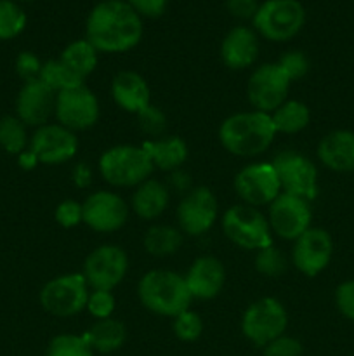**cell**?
Returning a JSON list of instances; mask_svg holds the SVG:
<instances>
[{"label": "cell", "instance_id": "1", "mask_svg": "<svg viewBox=\"0 0 354 356\" xmlns=\"http://www.w3.org/2000/svg\"><path fill=\"white\" fill-rule=\"evenodd\" d=\"M85 38L97 52H127L141 42L142 19L125 0H104L89 13Z\"/></svg>", "mask_w": 354, "mask_h": 356}, {"label": "cell", "instance_id": "2", "mask_svg": "<svg viewBox=\"0 0 354 356\" xmlns=\"http://www.w3.org/2000/svg\"><path fill=\"white\" fill-rule=\"evenodd\" d=\"M273 120L262 111H239L226 118L219 127L222 148L235 156L252 159L266 153L274 141Z\"/></svg>", "mask_w": 354, "mask_h": 356}, {"label": "cell", "instance_id": "3", "mask_svg": "<svg viewBox=\"0 0 354 356\" xmlns=\"http://www.w3.org/2000/svg\"><path fill=\"white\" fill-rule=\"evenodd\" d=\"M137 296L148 312L176 318L189 309L191 294L183 275L170 270H151L139 280Z\"/></svg>", "mask_w": 354, "mask_h": 356}, {"label": "cell", "instance_id": "4", "mask_svg": "<svg viewBox=\"0 0 354 356\" xmlns=\"http://www.w3.org/2000/svg\"><path fill=\"white\" fill-rule=\"evenodd\" d=\"M153 163L142 146L118 145L106 149L99 159V174L117 188H135L153 172Z\"/></svg>", "mask_w": 354, "mask_h": 356}, {"label": "cell", "instance_id": "5", "mask_svg": "<svg viewBox=\"0 0 354 356\" xmlns=\"http://www.w3.org/2000/svg\"><path fill=\"white\" fill-rule=\"evenodd\" d=\"M222 232L226 238L246 250H260L273 245V232L266 216L255 207L233 205L222 216Z\"/></svg>", "mask_w": 354, "mask_h": 356}, {"label": "cell", "instance_id": "6", "mask_svg": "<svg viewBox=\"0 0 354 356\" xmlns=\"http://www.w3.org/2000/svg\"><path fill=\"white\" fill-rule=\"evenodd\" d=\"M260 37L271 42H287L302 30L305 9L298 0H266L252 19Z\"/></svg>", "mask_w": 354, "mask_h": 356}, {"label": "cell", "instance_id": "7", "mask_svg": "<svg viewBox=\"0 0 354 356\" xmlns=\"http://www.w3.org/2000/svg\"><path fill=\"white\" fill-rule=\"evenodd\" d=\"M89 289L82 273L59 275L42 287L38 299L47 313L58 318H69L85 309Z\"/></svg>", "mask_w": 354, "mask_h": 356}, {"label": "cell", "instance_id": "8", "mask_svg": "<svg viewBox=\"0 0 354 356\" xmlns=\"http://www.w3.org/2000/svg\"><path fill=\"white\" fill-rule=\"evenodd\" d=\"M287 327V309L274 298L257 299L243 313L242 332L255 346H267L271 341L283 336Z\"/></svg>", "mask_w": 354, "mask_h": 356}, {"label": "cell", "instance_id": "9", "mask_svg": "<svg viewBox=\"0 0 354 356\" xmlns=\"http://www.w3.org/2000/svg\"><path fill=\"white\" fill-rule=\"evenodd\" d=\"M292 80L278 63H266L255 68L246 82V97L255 111L273 113L288 99Z\"/></svg>", "mask_w": 354, "mask_h": 356}, {"label": "cell", "instance_id": "10", "mask_svg": "<svg viewBox=\"0 0 354 356\" xmlns=\"http://www.w3.org/2000/svg\"><path fill=\"white\" fill-rule=\"evenodd\" d=\"M271 163L280 179L281 193L295 195L307 202L318 197V170L307 156L294 149H285Z\"/></svg>", "mask_w": 354, "mask_h": 356}, {"label": "cell", "instance_id": "11", "mask_svg": "<svg viewBox=\"0 0 354 356\" xmlns=\"http://www.w3.org/2000/svg\"><path fill=\"white\" fill-rule=\"evenodd\" d=\"M128 270V257L118 245H101L94 249L83 263L82 275L92 291H113L124 282Z\"/></svg>", "mask_w": 354, "mask_h": 356}, {"label": "cell", "instance_id": "12", "mask_svg": "<svg viewBox=\"0 0 354 356\" xmlns=\"http://www.w3.org/2000/svg\"><path fill=\"white\" fill-rule=\"evenodd\" d=\"M235 191L250 207H269L281 195V184L271 162H255L243 167L235 177Z\"/></svg>", "mask_w": 354, "mask_h": 356}, {"label": "cell", "instance_id": "13", "mask_svg": "<svg viewBox=\"0 0 354 356\" xmlns=\"http://www.w3.org/2000/svg\"><path fill=\"white\" fill-rule=\"evenodd\" d=\"M99 101L87 86L62 90L56 96L54 117L71 132L87 131L99 120Z\"/></svg>", "mask_w": 354, "mask_h": 356}, {"label": "cell", "instance_id": "14", "mask_svg": "<svg viewBox=\"0 0 354 356\" xmlns=\"http://www.w3.org/2000/svg\"><path fill=\"white\" fill-rule=\"evenodd\" d=\"M311 202L288 193H281L269 205V214H267L273 235L292 242H295L302 233L311 228Z\"/></svg>", "mask_w": 354, "mask_h": 356}, {"label": "cell", "instance_id": "15", "mask_svg": "<svg viewBox=\"0 0 354 356\" xmlns=\"http://www.w3.org/2000/svg\"><path fill=\"white\" fill-rule=\"evenodd\" d=\"M217 216V197L205 186L187 191L177 207V222L180 232L191 236L205 235L215 225Z\"/></svg>", "mask_w": 354, "mask_h": 356}, {"label": "cell", "instance_id": "16", "mask_svg": "<svg viewBox=\"0 0 354 356\" xmlns=\"http://www.w3.org/2000/svg\"><path fill=\"white\" fill-rule=\"evenodd\" d=\"M30 152L44 165H61L69 162L78 152L75 132L59 124H45L35 131L30 139Z\"/></svg>", "mask_w": 354, "mask_h": 356}, {"label": "cell", "instance_id": "17", "mask_svg": "<svg viewBox=\"0 0 354 356\" xmlns=\"http://www.w3.org/2000/svg\"><path fill=\"white\" fill-rule=\"evenodd\" d=\"M83 222L97 233H113L124 228L128 207L120 195L101 190L89 195L82 204Z\"/></svg>", "mask_w": 354, "mask_h": 356}, {"label": "cell", "instance_id": "18", "mask_svg": "<svg viewBox=\"0 0 354 356\" xmlns=\"http://www.w3.org/2000/svg\"><path fill=\"white\" fill-rule=\"evenodd\" d=\"M333 240L323 228H309L294 242L292 263L305 277H316L332 261Z\"/></svg>", "mask_w": 354, "mask_h": 356}, {"label": "cell", "instance_id": "19", "mask_svg": "<svg viewBox=\"0 0 354 356\" xmlns=\"http://www.w3.org/2000/svg\"><path fill=\"white\" fill-rule=\"evenodd\" d=\"M58 94L40 79L24 82L16 99V117L26 127H42L54 115Z\"/></svg>", "mask_w": 354, "mask_h": 356}, {"label": "cell", "instance_id": "20", "mask_svg": "<svg viewBox=\"0 0 354 356\" xmlns=\"http://www.w3.org/2000/svg\"><path fill=\"white\" fill-rule=\"evenodd\" d=\"M184 280L193 299H201V301L214 299L224 287V264L214 256H201L191 264Z\"/></svg>", "mask_w": 354, "mask_h": 356}, {"label": "cell", "instance_id": "21", "mask_svg": "<svg viewBox=\"0 0 354 356\" xmlns=\"http://www.w3.org/2000/svg\"><path fill=\"white\" fill-rule=\"evenodd\" d=\"M222 63L229 70L242 72L259 58V37L252 28L236 26L228 31L221 44Z\"/></svg>", "mask_w": 354, "mask_h": 356}, {"label": "cell", "instance_id": "22", "mask_svg": "<svg viewBox=\"0 0 354 356\" xmlns=\"http://www.w3.org/2000/svg\"><path fill=\"white\" fill-rule=\"evenodd\" d=\"M111 96L118 108L132 115H137L151 104V90L148 82L137 72L125 70L111 80Z\"/></svg>", "mask_w": 354, "mask_h": 356}, {"label": "cell", "instance_id": "23", "mask_svg": "<svg viewBox=\"0 0 354 356\" xmlns=\"http://www.w3.org/2000/svg\"><path fill=\"white\" fill-rule=\"evenodd\" d=\"M318 159L326 169L335 172L354 170V132L332 131L319 141Z\"/></svg>", "mask_w": 354, "mask_h": 356}, {"label": "cell", "instance_id": "24", "mask_svg": "<svg viewBox=\"0 0 354 356\" xmlns=\"http://www.w3.org/2000/svg\"><path fill=\"white\" fill-rule=\"evenodd\" d=\"M142 148L148 153L153 167L163 172L179 170L187 160V145L179 136H163L158 139H148L142 143Z\"/></svg>", "mask_w": 354, "mask_h": 356}, {"label": "cell", "instance_id": "25", "mask_svg": "<svg viewBox=\"0 0 354 356\" xmlns=\"http://www.w3.org/2000/svg\"><path fill=\"white\" fill-rule=\"evenodd\" d=\"M169 200V188L162 181L146 179L144 183L135 186L134 195H132V209L141 219L153 221L165 212Z\"/></svg>", "mask_w": 354, "mask_h": 356}, {"label": "cell", "instance_id": "26", "mask_svg": "<svg viewBox=\"0 0 354 356\" xmlns=\"http://www.w3.org/2000/svg\"><path fill=\"white\" fill-rule=\"evenodd\" d=\"M82 336L85 337V341L94 351L113 353V351L120 350L124 346L127 330H125V325L120 320L111 316V318L96 320L94 325Z\"/></svg>", "mask_w": 354, "mask_h": 356}, {"label": "cell", "instance_id": "27", "mask_svg": "<svg viewBox=\"0 0 354 356\" xmlns=\"http://www.w3.org/2000/svg\"><path fill=\"white\" fill-rule=\"evenodd\" d=\"M274 131L281 134H297L304 131L311 122V111L302 101L287 99L271 113Z\"/></svg>", "mask_w": 354, "mask_h": 356}, {"label": "cell", "instance_id": "28", "mask_svg": "<svg viewBox=\"0 0 354 356\" xmlns=\"http://www.w3.org/2000/svg\"><path fill=\"white\" fill-rule=\"evenodd\" d=\"M142 243H144L146 252L151 254V256H172L183 245V233L174 226L155 225L144 233Z\"/></svg>", "mask_w": 354, "mask_h": 356}, {"label": "cell", "instance_id": "29", "mask_svg": "<svg viewBox=\"0 0 354 356\" xmlns=\"http://www.w3.org/2000/svg\"><path fill=\"white\" fill-rule=\"evenodd\" d=\"M97 54H99V52L94 49V45L90 44L87 38H82V40H73L71 44L66 45V47L62 49L59 59H61L69 70H73L76 75H80L82 79H87V76L96 70Z\"/></svg>", "mask_w": 354, "mask_h": 356}, {"label": "cell", "instance_id": "30", "mask_svg": "<svg viewBox=\"0 0 354 356\" xmlns=\"http://www.w3.org/2000/svg\"><path fill=\"white\" fill-rule=\"evenodd\" d=\"M40 80L47 87H51L56 94L62 90L75 89V87L85 86V79L76 75L73 70H69L61 59H52L44 63L40 72Z\"/></svg>", "mask_w": 354, "mask_h": 356}, {"label": "cell", "instance_id": "31", "mask_svg": "<svg viewBox=\"0 0 354 356\" xmlns=\"http://www.w3.org/2000/svg\"><path fill=\"white\" fill-rule=\"evenodd\" d=\"M0 146L10 155H21L28 146L26 125L17 117L0 118Z\"/></svg>", "mask_w": 354, "mask_h": 356}, {"label": "cell", "instance_id": "32", "mask_svg": "<svg viewBox=\"0 0 354 356\" xmlns=\"http://www.w3.org/2000/svg\"><path fill=\"white\" fill-rule=\"evenodd\" d=\"M26 28V13L12 0H0V40H12Z\"/></svg>", "mask_w": 354, "mask_h": 356}, {"label": "cell", "instance_id": "33", "mask_svg": "<svg viewBox=\"0 0 354 356\" xmlns=\"http://www.w3.org/2000/svg\"><path fill=\"white\" fill-rule=\"evenodd\" d=\"M45 356H94V350L83 336L61 334L49 343Z\"/></svg>", "mask_w": 354, "mask_h": 356}, {"label": "cell", "instance_id": "34", "mask_svg": "<svg viewBox=\"0 0 354 356\" xmlns=\"http://www.w3.org/2000/svg\"><path fill=\"white\" fill-rule=\"evenodd\" d=\"M287 257L281 252L280 249H276L273 245L266 247V249L257 250L255 254V270L260 275L269 278H278L287 271Z\"/></svg>", "mask_w": 354, "mask_h": 356}, {"label": "cell", "instance_id": "35", "mask_svg": "<svg viewBox=\"0 0 354 356\" xmlns=\"http://www.w3.org/2000/svg\"><path fill=\"white\" fill-rule=\"evenodd\" d=\"M174 334L184 343H193L203 334V320L193 309H186L174 318Z\"/></svg>", "mask_w": 354, "mask_h": 356}, {"label": "cell", "instance_id": "36", "mask_svg": "<svg viewBox=\"0 0 354 356\" xmlns=\"http://www.w3.org/2000/svg\"><path fill=\"white\" fill-rule=\"evenodd\" d=\"M135 117H137L139 120V127H141V131L144 132L146 136H149V138L153 139L163 138V132H165L167 129V117L158 106L149 104V106H146L144 110H142L141 113L135 115Z\"/></svg>", "mask_w": 354, "mask_h": 356}, {"label": "cell", "instance_id": "37", "mask_svg": "<svg viewBox=\"0 0 354 356\" xmlns=\"http://www.w3.org/2000/svg\"><path fill=\"white\" fill-rule=\"evenodd\" d=\"M115 296L110 291H90L85 309L96 320L111 318L115 312Z\"/></svg>", "mask_w": 354, "mask_h": 356}, {"label": "cell", "instance_id": "38", "mask_svg": "<svg viewBox=\"0 0 354 356\" xmlns=\"http://www.w3.org/2000/svg\"><path fill=\"white\" fill-rule=\"evenodd\" d=\"M278 65L287 72V75L290 76L292 82L302 79V76L307 75L309 72V59L304 52L301 51H290L285 52L280 58Z\"/></svg>", "mask_w": 354, "mask_h": 356}, {"label": "cell", "instance_id": "39", "mask_svg": "<svg viewBox=\"0 0 354 356\" xmlns=\"http://www.w3.org/2000/svg\"><path fill=\"white\" fill-rule=\"evenodd\" d=\"M54 218L61 228H75L80 222H83L82 204H78L76 200H62L61 204L56 207Z\"/></svg>", "mask_w": 354, "mask_h": 356}, {"label": "cell", "instance_id": "40", "mask_svg": "<svg viewBox=\"0 0 354 356\" xmlns=\"http://www.w3.org/2000/svg\"><path fill=\"white\" fill-rule=\"evenodd\" d=\"M302 353L304 348L301 341L285 334L264 346V356H302Z\"/></svg>", "mask_w": 354, "mask_h": 356}, {"label": "cell", "instance_id": "41", "mask_svg": "<svg viewBox=\"0 0 354 356\" xmlns=\"http://www.w3.org/2000/svg\"><path fill=\"white\" fill-rule=\"evenodd\" d=\"M42 66H44V63L38 59L37 54H33L30 51L19 52V56L16 58V72L24 82L40 79Z\"/></svg>", "mask_w": 354, "mask_h": 356}, {"label": "cell", "instance_id": "42", "mask_svg": "<svg viewBox=\"0 0 354 356\" xmlns=\"http://www.w3.org/2000/svg\"><path fill=\"white\" fill-rule=\"evenodd\" d=\"M337 309L346 316L347 320L354 322V280L342 282L335 291Z\"/></svg>", "mask_w": 354, "mask_h": 356}, {"label": "cell", "instance_id": "43", "mask_svg": "<svg viewBox=\"0 0 354 356\" xmlns=\"http://www.w3.org/2000/svg\"><path fill=\"white\" fill-rule=\"evenodd\" d=\"M139 16L158 17L165 13L169 0H125Z\"/></svg>", "mask_w": 354, "mask_h": 356}, {"label": "cell", "instance_id": "44", "mask_svg": "<svg viewBox=\"0 0 354 356\" xmlns=\"http://www.w3.org/2000/svg\"><path fill=\"white\" fill-rule=\"evenodd\" d=\"M260 3L257 0H226V9L238 19H253Z\"/></svg>", "mask_w": 354, "mask_h": 356}, {"label": "cell", "instance_id": "45", "mask_svg": "<svg viewBox=\"0 0 354 356\" xmlns=\"http://www.w3.org/2000/svg\"><path fill=\"white\" fill-rule=\"evenodd\" d=\"M71 179H73V184H75L76 188H80V190L89 188L90 183H92V169H90L89 163L87 162L76 163L75 169H73L71 172Z\"/></svg>", "mask_w": 354, "mask_h": 356}, {"label": "cell", "instance_id": "46", "mask_svg": "<svg viewBox=\"0 0 354 356\" xmlns=\"http://www.w3.org/2000/svg\"><path fill=\"white\" fill-rule=\"evenodd\" d=\"M172 176H170V184L174 186V190L177 191H183V193H187V191H191L193 188H191V176L189 174H186L184 170H174V172H170Z\"/></svg>", "mask_w": 354, "mask_h": 356}, {"label": "cell", "instance_id": "47", "mask_svg": "<svg viewBox=\"0 0 354 356\" xmlns=\"http://www.w3.org/2000/svg\"><path fill=\"white\" fill-rule=\"evenodd\" d=\"M17 162H19L21 169H24V170H31V169H35V167L38 165L37 156H35L33 153L30 152V148L24 149L21 155H17Z\"/></svg>", "mask_w": 354, "mask_h": 356}, {"label": "cell", "instance_id": "48", "mask_svg": "<svg viewBox=\"0 0 354 356\" xmlns=\"http://www.w3.org/2000/svg\"><path fill=\"white\" fill-rule=\"evenodd\" d=\"M23 2H33V0H23Z\"/></svg>", "mask_w": 354, "mask_h": 356}]
</instances>
